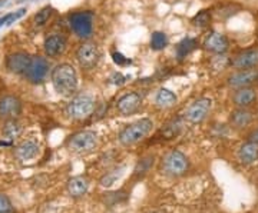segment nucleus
Returning <instances> with one entry per match:
<instances>
[{"instance_id": "23", "label": "nucleus", "mask_w": 258, "mask_h": 213, "mask_svg": "<svg viewBox=\"0 0 258 213\" xmlns=\"http://www.w3.org/2000/svg\"><path fill=\"white\" fill-rule=\"evenodd\" d=\"M22 132H23V126L16 119H10V121H6V123H5L3 136H5V139L15 140L22 135Z\"/></svg>"}, {"instance_id": "24", "label": "nucleus", "mask_w": 258, "mask_h": 213, "mask_svg": "<svg viewBox=\"0 0 258 213\" xmlns=\"http://www.w3.org/2000/svg\"><path fill=\"white\" fill-rule=\"evenodd\" d=\"M195 47H197V40H195V39H191V37H186L182 42L178 43V46H176V57H178L179 60H182V59H185L191 52L195 50Z\"/></svg>"}, {"instance_id": "26", "label": "nucleus", "mask_w": 258, "mask_h": 213, "mask_svg": "<svg viewBox=\"0 0 258 213\" xmlns=\"http://www.w3.org/2000/svg\"><path fill=\"white\" fill-rule=\"evenodd\" d=\"M151 49L155 50V52H159V50H164L166 46H168V36H166L164 32H154L151 35Z\"/></svg>"}, {"instance_id": "15", "label": "nucleus", "mask_w": 258, "mask_h": 213, "mask_svg": "<svg viewBox=\"0 0 258 213\" xmlns=\"http://www.w3.org/2000/svg\"><path fill=\"white\" fill-rule=\"evenodd\" d=\"M228 46H230V42L227 36L218 32H212L204 42V49L215 55H224L228 50Z\"/></svg>"}, {"instance_id": "30", "label": "nucleus", "mask_w": 258, "mask_h": 213, "mask_svg": "<svg viewBox=\"0 0 258 213\" xmlns=\"http://www.w3.org/2000/svg\"><path fill=\"white\" fill-rule=\"evenodd\" d=\"M0 213H15V207L6 195L0 193Z\"/></svg>"}, {"instance_id": "16", "label": "nucleus", "mask_w": 258, "mask_h": 213, "mask_svg": "<svg viewBox=\"0 0 258 213\" xmlns=\"http://www.w3.org/2000/svg\"><path fill=\"white\" fill-rule=\"evenodd\" d=\"M231 65L235 69H254L258 66V49H249V50H244L240 52L231 60Z\"/></svg>"}, {"instance_id": "5", "label": "nucleus", "mask_w": 258, "mask_h": 213, "mask_svg": "<svg viewBox=\"0 0 258 213\" xmlns=\"http://www.w3.org/2000/svg\"><path fill=\"white\" fill-rule=\"evenodd\" d=\"M98 146V136L93 130H82L75 133L68 140V148L75 153H89Z\"/></svg>"}, {"instance_id": "10", "label": "nucleus", "mask_w": 258, "mask_h": 213, "mask_svg": "<svg viewBox=\"0 0 258 213\" xmlns=\"http://www.w3.org/2000/svg\"><path fill=\"white\" fill-rule=\"evenodd\" d=\"M22 113V102L15 94H5L0 97V119H16Z\"/></svg>"}, {"instance_id": "32", "label": "nucleus", "mask_w": 258, "mask_h": 213, "mask_svg": "<svg viewBox=\"0 0 258 213\" xmlns=\"http://www.w3.org/2000/svg\"><path fill=\"white\" fill-rule=\"evenodd\" d=\"M249 140H252V142H257V143H258V130H255V132H254V133L251 135V139H249Z\"/></svg>"}, {"instance_id": "14", "label": "nucleus", "mask_w": 258, "mask_h": 213, "mask_svg": "<svg viewBox=\"0 0 258 213\" xmlns=\"http://www.w3.org/2000/svg\"><path fill=\"white\" fill-rule=\"evenodd\" d=\"M255 80H258V69H244L238 70L237 73L231 74L228 77V84L234 89H241V87H248Z\"/></svg>"}, {"instance_id": "20", "label": "nucleus", "mask_w": 258, "mask_h": 213, "mask_svg": "<svg viewBox=\"0 0 258 213\" xmlns=\"http://www.w3.org/2000/svg\"><path fill=\"white\" fill-rule=\"evenodd\" d=\"M238 160L244 165H251L258 159V143L249 140L247 143H244L240 149H238Z\"/></svg>"}, {"instance_id": "27", "label": "nucleus", "mask_w": 258, "mask_h": 213, "mask_svg": "<svg viewBox=\"0 0 258 213\" xmlns=\"http://www.w3.org/2000/svg\"><path fill=\"white\" fill-rule=\"evenodd\" d=\"M26 15V9H19L16 12H10V13H6L5 16L0 18V29L5 28V26H9L12 23H15L16 20H19L20 18H23Z\"/></svg>"}, {"instance_id": "6", "label": "nucleus", "mask_w": 258, "mask_h": 213, "mask_svg": "<svg viewBox=\"0 0 258 213\" xmlns=\"http://www.w3.org/2000/svg\"><path fill=\"white\" fill-rule=\"evenodd\" d=\"M69 25L76 36L81 39H89L93 33V13L75 12L69 16Z\"/></svg>"}, {"instance_id": "29", "label": "nucleus", "mask_w": 258, "mask_h": 213, "mask_svg": "<svg viewBox=\"0 0 258 213\" xmlns=\"http://www.w3.org/2000/svg\"><path fill=\"white\" fill-rule=\"evenodd\" d=\"M192 23L194 26H197V28H207V26H210V23H211V13L208 12V10H201V12H198L195 16L192 18Z\"/></svg>"}, {"instance_id": "1", "label": "nucleus", "mask_w": 258, "mask_h": 213, "mask_svg": "<svg viewBox=\"0 0 258 213\" xmlns=\"http://www.w3.org/2000/svg\"><path fill=\"white\" fill-rule=\"evenodd\" d=\"M50 82L60 96H72L78 89V73L69 63H60L52 70Z\"/></svg>"}, {"instance_id": "31", "label": "nucleus", "mask_w": 258, "mask_h": 213, "mask_svg": "<svg viewBox=\"0 0 258 213\" xmlns=\"http://www.w3.org/2000/svg\"><path fill=\"white\" fill-rule=\"evenodd\" d=\"M112 57H113V62L119 66L128 65V63H131V60H129L128 57H125V56L122 55V53H118V52H115V53L112 55Z\"/></svg>"}, {"instance_id": "17", "label": "nucleus", "mask_w": 258, "mask_h": 213, "mask_svg": "<svg viewBox=\"0 0 258 213\" xmlns=\"http://www.w3.org/2000/svg\"><path fill=\"white\" fill-rule=\"evenodd\" d=\"M257 100V92L252 87H241L237 89V92L232 96V102L237 108H244L247 109L251 104H254Z\"/></svg>"}, {"instance_id": "11", "label": "nucleus", "mask_w": 258, "mask_h": 213, "mask_svg": "<svg viewBox=\"0 0 258 213\" xmlns=\"http://www.w3.org/2000/svg\"><path fill=\"white\" fill-rule=\"evenodd\" d=\"M141 103H142V96L138 92L126 93L118 99L116 111L119 112L122 116H129L138 111Z\"/></svg>"}, {"instance_id": "19", "label": "nucleus", "mask_w": 258, "mask_h": 213, "mask_svg": "<svg viewBox=\"0 0 258 213\" xmlns=\"http://www.w3.org/2000/svg\"><path fill=\"white\" fill-rule=\"evenodd\" d=\"M66 189H68V193L72 197H76V199L82 197L83 195H86V192L89 189V180L83 176H75L68 180Z\"/></svg>"}, {"instance_id": "13", "label": "nucleus", "mask_w": 258, "mask_h": 213, "mask_svg": "<svg viewBox=\"0 0 258 213\" xmlns=\"http://www.w3.org/2000/svg\"><path fill=\"white\" fill-rule=\"evenodd\" d=\"M66 46H68L66 37L57 33L47 36L43 42V50L47 57H57V56L63 55Z\"/></svg>"}, {"instance_id": "22", "label": "nucleus", "mask_w": 258, "mask_h": 213, "mask_svg": "<svg viewBox=\"0 0 258 213\" xmlns=\"http://www.w3.org/2000/svg\"><path fill=\"white\" fill-rule=\"evenodd\" d=\"M176 103V96L175 93L171 92L169 89H159L158 93L155 94V104L161 109H168V108H172Z\"/></svg>"}, {"instance_id": "9", "label": "nucleus", "mask_w": 258, "mask_h": 213, "mask_svg": "<svg viewBox=\"0 0 258 213\" xmlns=\"http://www.w3.org/2000/svg\"><path fill=\"white\" fill-rule=\"evenodd\" d=\"M211 99H208V97H201V99L195 100V102H194L192 104H189L188 109L185 111V121L192 123V125L201 123V122L205 121V118L208 116V113L211 111Z\"/></svg>"}, {"instance_id": "2", "label": "nucleus", "mask_w": 258, "mask_h": 213, "mask_svg": "<svg viewBox=\"0 0 258 213\" xmlns=\"http://www.w3.org/2000/svg\"><path fill=\"white\" fill-rule=\"evenodd\" d=\"M152 128H154V123L151 119H141V121L134 122L120 130L119 136H118L119 143L122 146H134L141 140L145 139L151 133Z\"/></svg>"}, {"instance_id": "18", "label": "nucleus", "mask_w": 258, "mask_h": 213, "mask_svg": "<svg viewBox=\"0 0 258 213\" xmlns=\"http://www.w3.org/2000/svg\"><path fill=\"white\" fill-rule=\"evenodd\" d=\"M39 150H40V146L36 140L28 139L19 145L15 153L20 160H30V159L36 158L39 155Z\"/></svg>"}, {"instance_id": "12", "label": "nucleus", "mask_w": 258, "mask_h": 213, "mask_svg": "<svg viewBox=\"0 0 258 213\" xmlns=\"http://www.w3.org/2000/svg\"><path fill=\"white\" fill-rule=\"evenodd\" d=\"M30 57L32 56L25 53V52H15L10 53L6 59V67L10 73L25 74L30 65Z\"/></svg>"}, {"instance_id": "21", "label": "nucleus", "mask_w": 258, "mask_h": 213, "mask_svg": "<svg viewBox=\"0 0 258 213\" xmlns=\"http://www.w3.org/2000/svg\"><path fill=\"white\" fill-rule=\"evenodd\" d=\"M230 122L235 129H244L252 122V113L244 108H238L234 112H231Z\"/></svg>"}, {"instance_id": "3", "label": "nucleus", "mask_w": 258, "mask_h": 213, "mask_svg": "<svg viewBox=\"0 0 258 213\" xmlns=\"http://www.w3.org/2000/svg\"><path fill=\"white\" fill-rule=\"evenodd\" d=\"M95 108H96V103L92 96L79 94V96H75L74 99L68 103L66 115L74 121H83V119H88L89 116H92Z\"/></svg>"}, {"instance_id": "7", "label": "nucleus", "mask_w": 258, "mask_h": 213, "mask_svg": "<svg viewBox=\"0 0 258 213\" xmlns=\"http://www.w3.org/2000/svg\"><path fill=\"white\" fill-rule=\"evenodd\" d=\"M49 73V60L43 56H32L30 57V65L25 73V77L29 83L39 84L46 79Z\"/></svg>"}, {"instance_id": "25", "label": "nucleus", "mask_w": 258, "mask_h": 213, "mask_svg": "<svg viewBox=\"0 0 258 213\" xmlns=\"http://www.w3.org/2000/svg\"><path fill=\"white\" fill-rule=\"evenodd\" d=\"M123 170H125V167H116V169H113L111 172L105 173V175L101 177V180H99V183H101L102 187H112V186L115 185L120 177H122Z\"/></svg>"}, {"instance_id": "28", "label": "nucleus", "mask_w": 258, "mask_h": 213, "mask_svg": "<svg viewBox=\"0 0 258 213\" xmlns=\"http://www.w3.org/2000/svg\"><path fill=\"white\" fill-rule=\"evenodd\" d=\"M52 13H53V9H52L50 6H45V8H42V9L39 10L36 15H35V18H33L35 25H36L37 28H40V26L46 25L47 20H49L50 16H52Z\"/></svg>"}, {"instance_id": "8", "label": "nucleus", "mask_w": 258, "mask_h": 213, "mask_svg": "<svg viewBox=\"0 0 258 213\" xmlns=\"http://www.w3.org/2000/svg\"><path fill=\"white\" fill-rule=\"evenodd\" d=\"M99 59H101L99 47L92 42H85L76 50V60L81 65V67L86 69V70L93 69L95 66L98 65Z\"/></svg>"}, {"instance_id": "4", "label": "nucleus", "mask_w": 258, "mask_h": 213, "mask_svg": "<svg viewBox=\"0 0 258 213\" xmlns=\"http://www.w3.org/2000/svg\"><path fill=\"white\" fill-rule=\"evenodd\" d=\"M189 167V162L181 150H171L162 159V170L168 176H181Z\"/></svg>"}]
</instances>
